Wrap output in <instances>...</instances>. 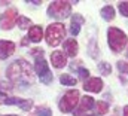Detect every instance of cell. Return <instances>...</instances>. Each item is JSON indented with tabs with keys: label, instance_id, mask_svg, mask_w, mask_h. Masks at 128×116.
<instances>
[{
	"label": "cell",
	"instance_id": "6da1fadb",
	"mask_svg": "<svg viewBox=\"0 0 128 116\" xmlns=\"http://www.w3.org/2000/svg\"><path fill=\"white\" fill-rule=\"evenodd\" d=\"M8 78L20 85H27L34 80L32 68H30L28 62L24 60H16L8 67Z\"/></svg>",
	"mask_w": 128,
	"mask_h": 116
},
{
	"label": "cell",
	"instance_id": "7a4b0ae2",
	"mask_svg": "<svg viewBox=\"0 0 128 116\" xmlns=\"http://www.w3.org/2000/svg\"><path fill=\"white\" fill-rule=\"evenodd\" d=\"M32 54L36 58V64H34V70L37 73V76L40 78V82L43 84H51L52 82V73L46 64V61L43 60V51L42 49H33Z\"/></svg>",
	"mask_w": 128,
	"mask_h": 116
},
{
	"label": "cell",
	"instance_id": "3957f363",
	"mask_svg": "<svg viewBox=\"0 0 128 116\" xmlns=\"http://www.w3.org/2000/svg\"><path fill=\"white\" fill-rule=\"evenodd\" d=\"M107 39H109V46L113 52H121L124 46L127 45L128 37L124 31H121L116 27H110L107 31Z\"/></svg>",
	"mask_w": 128,
	"mask_h": 116
},
{
	"label": "cell",
	"instance_id": "277c9868",
	"mask_svg": "<svg viewBox=\"0 0 128 116\" xmlns=\"http://www.w3.org/2000/svg\"><path fill=\"white\" fill-rule=\"evenodd\" d=\"M64 36H66L64 26L61 22H54L46 28V43L49 46H57L61 43Z\"/></svg>",
	"mask_w": 128,
	"mask_h": 116
},
{
	"label": "cell",
	"instance_id": "5b68a950",
	"mask_svg": "<svg viewBox=\"0 0 128 116\" xmlns=\"http://www.w3.org/2000/svg\"><path fill=\"white\" fill-rule=\"evenodd\" d=\"M72 10V4L68 2H52L48 8V15L54 18H66Z\"/></svg>",
	"mask_w": 128,
	"mask_h": 116
},
{
	"label": "cell",
	"instance_id": "8992f818",
	"mask_svg": "<svg viewBox=\"0 0 128 116\" xmlns=\"http://www.w3.org/2000/svg\"><path fill=\"white\" fill-rule=\"evenodd\" d=\"M78 103H79V92L76 89H72V91L66 92L64 97L61 98V101H60V110L64 112V113L72 112L76 107Z\"/></svg>",
	"mask_w": 128,
	"mask_h": 116
},
{
	"label": "cell",
	"instance_id": "52a82bcc",
	"mask_svg": "<svg viewBox=\"0 0 128 116\" xmlns=\"http://www.w3.org/2000/svg\"><path fill=\"white\" fill-rule=\"evenodd\" d=\"M16 16H18V14H16L15 9L6 10V12L0 16V28L2 30H10L14 26H15L16 20H18Z\"/></svg>",
	"mask_w": 128,
	"mask_h": 116
},
{
	"label": "cell",
	"instance_id": "ba28073f",
	"mask_svg": "<svg viewBox=\"0 0 128 116\" xmlns=\"http://www.w3.org/2000/svg\"><path fill=\"white\" fill-rule=\"evenodd\" d=\"M80 103H79V107L76 109V112H74V116H84L85 113H88L91 109H92V106H94V98L92 97H88V95H85L82 100H79Z\"/></svg>",
	"mask_w": 128,
	"mask_h": 116
},
{
	"label": "cell",
	"instance_id": "9c48e42d",
	"mask_svg": "<svg viewBox=\"0 0 128 116\" xmlns=\"http://www.w3.org/2000/svg\"><path fill=\"white\" fill-rule=\"evenodd\" d=\"M84 89L90 92H100L103 89V80L100 78H90L84 84Z\"/></svg>",
	"mask_w": 128,
	"mask_h": 116
},
{
	"label": "cell",
	"instance_id": "30bf717a",
	"mask_svg": "<svg viewBox=\"0 0 128 116\" xmlns=\"http://www.w3.org/2000/svg\"><path fill=\"white\" fill-rule=\"evenodd\" d=\"M15 52V43L9 40H0V58H8Z\"/></svg>",
	"mask_w": 128,
	"mask_h": 116
},
{
	"label": "cell",
	"instance_id": "8fae6325",
	"mask_svg": "<svg viewBox=\"0 0 128 116\" xmlns=\"http://www.w3.org/2000/svg\"><path fill=\"white\" fill-rule=\"evenodd\" d=\"M3 103H4V104H16V106H20L22 110H30L33 107L32 100H22V98H4Z\"/></svg>",
	"mask_w": 128,
	"mask_h": 116
},
{
	"label": "cell",
	"instance_id": "7c38bea8",
	"mask_svg": "<svg viewBox=\"0 0 128 116\" xmlns=\"http://www.w3.org/2000/svg\"><path fill=\"white\" fill-rule=\"evenodd\" d=\"M51 62L55 68H61L67 64V58L61 51H55V52L51 54Z\"/></svg>",
	"mask_w": 128,
	"mask_h": 116
},
{
	"label": "cell",
	"instance_id": "4fadbf2b",
	"mask_svg": "<svg viewBox=\"0 0 128 116\" xmlns=\"http://www.w3.org/2000/svg\"><path fill=\"white\" fill-rule=\"evenodd\" d=\"M64 51L68 57H74L78 54V42L74 39H68L64 42Z\"/></svg>",
	"mask_w": 128,
	"mask_h": 116
},
{
	"label": "cell",
	"instance_id": "5bb4252c",
	"mask_svg": "<svg viewBox=\"0 0 128 116\" xmlns=\"http://www.w3.org/2000/svg\"><path fill=\"white\" fill-rule=\"evenodd\" d=\"M42 36H43V33H42V27H39V26H33L28 28V39L32 40V42H40L42 40Z\"/></svg>",
	"mask_w": 128,
	"mask_h": 116
},
{
	"label": "cell",
	"instance_id": "9a60e30c",
	"mask_svg": "<svg viewBox=\"0 0 128 116\" xmlns=\"http://www.w3.org/2000/svg\"><path fill=\"white\" fill-rule=\"evenodd\" d=\"M84 22V18L80 15H73L72 18V22H70V31L72 34H79L80 31V24Z\"/></svg>",
	"mask_w": 128,
	"mask_h": 116
},
{
	"label": "cell",
	"instance_id": "2e32d148",
	"mask_svg": "<svg viewBox=\"0 0 128 116\" xmlns=\"http://www.w3.org/2000/svg\"><path fill=\"white\" fill-rule=\"evenodd\" d=\"M101 16H103L106 21L113 20V18H115V9H113L112 6H104V8L101 9Z\"/></svg>",
	"mask_w": 128,
	"mask_h": 116
},
{
	"label": "cell",
	"instance_id": "e0dca14e",
	"mask_svg": "<svg viewBox=\"0 0 128 116\" xmlns=\"http://www.w3.org/2000/svg\"><path fill=\"white\" fill-rule=\"evenodd\" d=\"M60 82H61L63 85H68V86H73V85H76V79H74V78H72L70 74H61V78H60Z\"/></svg>",
	"mask_w": 128,
	"mask_h": 116
},
{
	"label": "cell",
	"instance_id": "ac0fdd59",
	"mask_svg": "<svg viewBox=\"0 0 128 116\" xmlns=\"http://www.w3.org/2000/svg\"><path fill=\"white\" fill-rule=\"evenodd\" d=\"M98 70H100V73H101L103 76H109V74L112 73V66L107 64V62H100Z\"/></svg>",
	"mask_w": 128,
	"mask_h": 116
},
{
	"label": "cell",
	"instance_id": "d6986e66",
	"mask_svg": "<svg viewBox=\"0 0 128 116\" xmlns=\"http://www.w3.org/2000/svg\"><path fill=\"white\" fill-rule=\"evenodd\" d=\"M16 22H18V27L22 30L28 28V26H30V18H27V16H18V20H16Z\"/></svg>",
	"mask_w": 128,
	"mask_h": 116
},
{
	"label": "cell",
	"instance_id": "ffe728a7",
	"mask_svg": "<svg viewBox=\"0 0 128 116\" xmlns=\"http://www.w3.org/2000/svg\"><path fill=\"white\" fill-rule=\"evenodd\" d=\"M12 89H14L12 84H9V82H4V80H2V82H0V94H4V95H8V94H9Z\"/></svg>",
	"mask_w": 128,
	"mask_h": 116
},
{
	"label": "cell",
	"instance_id": "44dd1931",
	"mask_svg": "<svg viewBox=\"0 0 128 116\" xmlns=\"http://www.w3.org/2000/svg\"><path fill=\"white\" fill-rule=\"evenodd\" d=\"M97 107V115H104L107 110H109V106H107V103H104V101H98L96 104Z\"/></svg>",
	"mask_w": 128,
	"mask_h": 116
},
{
	"label": "cell",
	"instance_id": "7402d4cb",
	"mask_svg": "<svg viewBox=\"0 0 128 116\" xmlns=\"http://www.w3.org/2000/svg\"><path fill=\"white\" fill-rule=\"evenodd\" d=\"M119 12L124 16H128V2H121L119 3Z\"/></svg>",
	"mask_w": 128,
	"mask_h": 116
},
{
	"label": "cell",
	"instance_id": "603a6c76",
	"mask_svg": "<svg viewBox=\"0 0 128 116\" xmlns=\"http://www.w3.org/2000/svg\"><path fill=\"white\" fill-rule=\"evenodd\" d=\"M118 68L121 73H128V62L127 61H118Z\"/></svg>",
	"mask_w": 128,
	"mask_h": 116
},
{
	"label": "cell",
	"instance_id": "cb8c5ba5",
	"mask_svg": "<svg viewBox=\"0 0 128 116\" xmlns=\"http://www.w3.org/2000/svg\"><path fill=\"white\" fill-rule=\"evenodd\" d=\"M79 76H80L82 79H86V78L90 76V72H88L86 68H79Z\"/></svg>",
	"mask_w": 128,
	"mask_h": 116
},
{
	"label": "cell",
	"instance_id": "d4e9b609",
	"mask_svg": "<svg viewBox=\"0 0 128 116\" xmlns=\"http://www.w3.org/2000/svg\"><path fill=\"white\" fill-rule=\"evenodd\" d=\"M39 116H51V110L49 109H40L39 110Z\"/></svg>",
	"mask_w": 128,
	"mask_h": 116
},
{
	"label": "cell",
	"instance_id": "484cf974",
	"mask_svg": "<svg viewBox=\"0 0 128 116\" xmlns=\"http://www.w3.org/2000/svg\"><path fill=\"white\" fill-rule=\"evenodd\" d=\"M124 116H128V106L124 107Z\"/></svg>",
	"mask_w": 128,
	"mask_h": 116
},
{
	"label": "cell",
	"instance_id": "4316f807",
	"mask_svg": "<svg viewBox=\"0 0 128 116\" xmlns=\"http://www.w3.org/2000/svg\"><path fill=\"white\" fill-rule=\"evenodd\" d=\"M27 39H28V37H24V39H22V42H21V45H24V46H26V45H27Z\"/></svg>",
	"mask_w": 128,
	"mask_h": 116
},
{
	"label": "cell",
	"instance_id": "83f0119b",
	"mask_svg": "<svg viewBox=\"0 0 128 116\" xmlns=\"http://www.w3.org/2000/svg\"><path fill=\"white\" fill-rule=\"evenodd\" d=\"M4 116H16V115H4Z\"/></svg>",
	"mask_w": 128,
	"mask_h": 116
}]
</instances>
